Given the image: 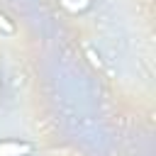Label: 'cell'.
Returning a JSON list of instances; mask_svg holds the SVG:
<instances>
[{"instance_id":"cell-3","label":"cell","mask_w":156,"mask_h":156,"mask_svg":"<svg viewBox=\"0 0 156 156\" xmlns=\"http://www.w3.org/2000/svg\"><path fill=\"white\" fill-rule=\"evenodd\" d=\"M88 56H90V63H93V66H98V68L102 66V58H100V54H95L93 46H88Z\"/></svg>"},{"instance_id":"cell-1","label":"cell","mask_w":156,"mask_h":156,"mask_svg":"<svg viewBox=\"0 0 156 156\" xmlns=\"http://www.w3.org/2000/svg\"><path fill=\"white\" fill-rule=\"evenodd\" d=\"M34 146L24 141H2L0 144V156H27Z\"/></svg>"},{"instance_id":"cell-2","label":"cell","mask_w":156,"mask_h":156,"mask_svg":"<svg viewBox=\"0 0 156 156\" xmlns=\"http://www.w3.org/2000/svg\"><path fill=\"white\" fill-rule=\"evenodd\" d=\"M15 32H17L15 22H12L5 12H0V34H2V37H15Z\"/></svg>"}]
</instances>
